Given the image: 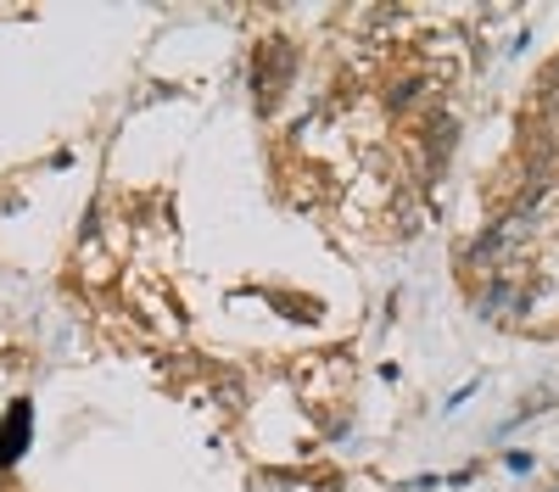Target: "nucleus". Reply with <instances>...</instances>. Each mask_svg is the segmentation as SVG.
I'll return each mask as SVG.
<instances>
[{
  "label": "nucleus",
  "instance_id": "1",
  "mask_svg": "<svg viewBox=\"0 0 559 492\" xmlns=\"http://www.w3.org/2000/svg\"><path fill=\"white\" fill-rule=\"evenodd\" d=\"M292 68H297V51H292L286 39H269V45H263V57H258V84H263V96H269V101L280 96V89H286Z\"/></svg>",
  "mask_w": 559,
  "mask_h": 492
},
{
  "label": "nucleus",
  "instance_id": "2",
  "mask_svg": "<svg viewBox=\"0 0 559 492\" xmlns=\"http://www.w3.org/2000/svg\"><path fill=\"white\" fill-rule=\"evenodd\" d=\"M23 425H28V415L17 409V415H12V425H7V436H0V459H17V447H23Z\"/></svg>",
  "mask_w": 559,
  "mask_h": 492
}]
</instances>
